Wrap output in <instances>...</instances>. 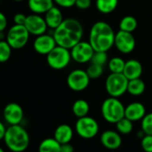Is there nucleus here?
I'll return each mask as SVG.
<instances>
[{
	"mask_svg": "<svg viewBox=\"0 0 152 152\" xmlns=\"http://www.w3.org/2000/svg\"><path fill=\"white\" fill-rule=\"evenodd\" d=\"M133 122H132L131 120H129L128 118H126L125 116L122 119H120L116 124V130L120 134L123 135H127L129 133L132 132V129H133Z\"/></svg>",
	"mask_w": 152,
	"mask_h": 152,
	"instance_id": "obj_27",
	"label": "nucleus"
},
{
	"mask_svg": "<svg viewBox=\"0 0 152 152\" xmlns=\"http://www.w3.org/2000/svg\"><path fill=\"white\" fill-rule=\"evenodd\" d=\"M91 0H76L74 7L80 10H87L91 7Z\"/></svg>",
	"mask_w": 152,
	"mask_h": 152,
	"instance_id": "obj_33",
	"label": "nucleus"
},
{
	"mask_svg": "<svg viewBox=\"0 0 152 152\" xmlns=\"http://www.w3.org/2000/svg\"><path fill=\"white\" fill-rule=\"evenodd\" d=\"M7 24H8V22H7V18L6 15L2 12H0V32L5 31V30L7 27Z\"/></svg>",
	"mask_w": 152,
	"mask_h": 152,
	"instance_id": "obj_36",
	"label": "nucleus"
},
{
	"mask_svg": "<svg viewBox=\"0 0 152 152\" xmlns=\"http://www.w3.org/2000/svg\"><path fill=\"white\" fill-rule=\"evenodd\" d=\"M115 32L106 22L99 21L95 23L90 31L89 42L95 51L107 52L115 46Z\"/></svg>",
	"mask_w": 152,
	"mask_h": 152,
	"instance_id": "obj_2",
	"label": "nucleus"
},
{
	"mask_svg": "<svg viewBox=\"0 0 152 152\" xmlns=\"http://www.w3.org/2000/svg\"><path fill=\"white\" fill-rule=\"evenodd\" d=\"M99 130V126L96 119L86 115L78 118L75 123V132L83 139H92L95 137Z\"/></svg>",
	"mask_w": 152,
	"mask_h": 152,
	"instance_id": "obj_8",
	"label": "nucleus"
},
{
	"mask_svg": "<svg viewBox=\"0 0 152 152\" xmlns=\"http://www.w3.org/2000/svg\"><path fill=\"white\" fill-rule=\"evenodd\" d=\"M118 6V0H96L97 10L104 15L113 13Z\"/></svg>",
	"mask_w": 152,
	"mask_h": 152,
	"instance_id": "obj_23",
	"label": "nucleus"
},
{
	"mask_svg": "<svg viewBox=\"0 0 152 152\" xmlns=\"http://www.w3.org/2000/svg\"><path fill=\"white\" fill-rule=\"evenodd\" d=\"M136 46V40L132 32L118 31L115 37V47L116 49L124 55L132 53Z\"/></svg>",
	"mask_w": 152,
	"mask_h": 152,
	"instance_id": "obj_11",
	"label": "nucleus"
},
{
	"mask_svg": "<svg viewBox=\"0 0 152 152\" xmlns=\"http://www.w3.org/2000/svg\"><path fill=\"white\" fill-rule=\"evenodd\" d=\"M140 146L145 152H152V135L145 134L141 138Z\"/></svg>",
	"mask_w": 152,
	"mask_h": 152,
	"instance_id": "obj_32",
	"label": "nucleus"
},
{
	"mask_svg": "<svg viewBox=\"0 0 152 152\" xmlns=\"http://www.w3.org/2000/svg\"><path fill=\"white\" fill-rule=\"evenodd\" d=\"M142 64L137 59H130L125 62L124 69L123 73L125 75V77L128 80L140 78L142 74Z\"/></svg>",
	"mask_w": 152,
	"mask_h": 152,
	"instance_id": "obj_17",
	"label": "nucleus"
},
{
	"mask_svg": "<svg viewBox=\"0 0 152 152\" xmlns=\"http://www.w3.org/2000/svg\"><path fill=\"white\" fill-rule=\"evenodd\" d=\"M3 116L6 122L10 125L20 124L23 119V109L19 104L11 102L5 107Z\"/></svg>",
	"mask_w": 152,
	"mask_h": 152,
	"instance_id": "obj_14",
	"label": "nucleus"
},
{
	"mask_svg": "<svg viewBox=\"0 0 152 152\" xmlns=\"http://www.w3.org/2000/svg\"><path fill=\"white\" fill-rule=\"evenodd\" d=\"M146 90V84L143 80L140 78L129 80L128 87H127V92L134 97L140 96L144 93Z\"/></svg>",
	"mask_w": 152,
	"mask_h": 152,
	"instance_id": "obj_21",
	"label": "nucleus"
},
{
	"mask_svg": "<svg viewBox=\"0 0 152 152\" xmlns=\"http://www.w3.org/2000/svg\"><path fill=\"white\" fill-rule=\"evenodd\" d=\"M12 50V47L6 39L0 40V63H6L10 59Z\"/></svg>",
	"mask_w": 152,
	"mask_h": 152,
	"instance_id": "obj_28",
	"label": "nucleus"
},
{
	"mask_svg": "<svg viewBox=\"0 0 152 152\" xmlns=\"http://www.w3.org/2000/svg\"><path fill=\"white\" fill-rule=\"evenodd\" d=\"M125 62L122 57L120 56H114L110 58L107 62V66L110 71V72L114 73H120L124 72Z\"/></svg>",
	"mask_w": 152,
	"mask_h": 152,
	"instance_id": "obj_26",
	"label": "nucleus"
},
{
	"mask_svg": "<svg viewBox=\"0 0 152 152\" xmlns=\"http://www.w3.org/2000/svg\"><path fill=\"white\" fill-rule=\"evenodd\" d=\"M30 32L24 25L14 24L6 34V40L13 49H21L24 48L30 39Z\"/></svg>",
	"mask_w": 152,
	"mask_h": 152,
	"instance_id": "obj_7",
	"label": "nucleus"
},
{
	"mask_svg": "<svg viewBox=\"0 0 152 152\" xmlns=\"http://www.w3.org/2000/svg\"><path fill=\"white\" fill-rule=\"evenodd\" d=\"M91 78L86 72L83 69L72 70L67 76L66 83L70 90L80 92L86 90L90 85Z\"/></svg>",
	"mask_w": 152,
	"mask_h": 152,
	"instance_id": "obj_9",
	"label": "nucleus"
},
{
	"mask_svg": "<svg viewBox=\"0 0 152 152\" xmlns=\"http://www.w3.org/2000/svg\"><path fill=\"white\" fill-rule=\"evenodd\" d=\"M73 137V131L72 128L66 124H63L58 125L54 132V138L60 143H68L71 142Z\"/></svg>",
	"mask_w": 152,
	"mask_h": 152,
	"instance_id": "obj_20",
	"label": "nucleus"
},
{
	"mask_svg": "<svg viewBox=\"0 0 152 152\" xmlns=\"http://www.w3.org/2000/svg\"><path fill=\"white\" fill-rule=\"evenodd\" d=\"M146 115V107L140 102H132L125 107L124 116L132 122L141 121Z\"/></svg>",
	"mask_w": 152,
	"mask_h": 152,
	"instance_id": "obj_16",
	"label": "nucleus"
},
{
	"mask_svg": "<svg viewBox=\"0 0 152 152\" xmlns=\"http://www.w3.org/2000/svg\"><path fill=\"white\" fill-rule=\"evenodd\" d=\"M100 142L106 148L115 150L121 147L122 137L118 132L113 130H107L102 132L100 136Z\"/></svg>",
	"mask_w": 152,
	"mask_h": 152,
	"instance_id": "obj_15",
	"label": "nucleus"
},
{
	"mask_svg": "<svg viewBox=\"0 0 152 152\" xmlns=\"http://www.w3.org/2000/svg\"><path fill=\"white\" fill-rule=\"evenodd\" d=\"M6 132H7V128H6L5 124H4L1 121H0V140H4Z\"/></svg>",
	"mask_w": 152,
	"mask_h": 152,
	"instance_id": "obj_38",
	"label": "nucleus"
},
{
	"mask_svg": "<svg viewBox=\"0 0 152 152\" xmlns=\"http://www.w3.org/2000/svg\"><path fill=\"white\" fill-rule=\"evenodd\" d=\"M76 0H54L56 5L63 8H70L74 7Z\"/></svg>",
	"mask_w": 152,
	"mask_h": 152,
	"instance_id": "obj_34",
	"label": "nucleus"
},
{
	"mask_svg": "<svg viewBox=\"0 0 152 152\" xmlns=\"http://www.w3.org/2000/svg\"><path fill=\"white\" fill-rule=\"evenodd\" d=\"M140 127L145 134L152 135V113H148L144 115L141 119Z\"/></svg>",
	"mask_w": 152,
	"mask_h": 152,
	"instance_id": "obj_30",
	"label": "nucleus"
},
{
	"mask_svg": "<svg viewBox=\"0 0 152 152\" xmlns=\"http://www.w3.org/2000/svg\"><path fill=\"white\" fill-rule=\"evenodd\" d=\"M61 144L55 138L43 140L39 146V152H60Z\"/></svg>",
	"mask_w": 152,
	"mask_h": 152,
	"instance_id": "obj_24",
	"label": "nucleus"
},
{
	"mask_svg": "<svg viewBox=\"0 0 152 152\" xmlns=\"http://www.w3.org/2000/svg\"><path fill=\"white\" fill-rule=\"evenodd\" d=\"M56 39L52 35L47 32L37 36L33 41V48L36 53L43 56H47L50 51H52L56 46Z\"/></svg>",
	"mask_w": 152,
	"mask_h": 152,
	"instance_id": "obj_13",
	"label": "nucleus"
},
{
	"mask_svg": "<svg viewBox=\"0 0 152 152\" xmlns=\"http://www.w3.org/2000/svg\"><path fill=\"white\" fill-rule=\"evenodd\" d=\"M71 60V50L58 45L47 55L48 65L54 70H63L66 68Z\"/></svg>",
	"mask_w": 152,
	"mask_h": 152,
	"instance_id": "obj_6",
	"label": "nucleus"
},
{
	"mask_svg": "<svg viewBox=\"0 0 152 152\" xmlns=\"http://www.w3.org/2000/svg\"><path fill=\"white\" fill-rule=\"evenodd\" d=\"M24 26L26 27V29L28 30L31 35L36 37L46 33L48 29L44 16L33 13L27 15Z\"/></svg>",
	"mask_w": 152,
	"mask_h": 152,
	"instance_id": "obj_12",
	"label": "nucleus"
},
{
	"mask_svg": "<svg viewBox=\"0 0 152 152\" xmlns=\"http://www.w3.org/2000/svg\"><path fill=\"white\" fill-rule=\"evenodd\" d=\"M86 72H87V73L89 75V77L91 78V80H95V79L99 78L100 76L103 74V72H104V66L97 64L91 63L90 65L87 67Z\"/></svg>",
	"mask_w": 152,
	"mask_h": 152,
	"instance_id": "obj_29",
	"label": "nucleus"
},
{
	"mask_svg": "<svg viewBox=\"0 0 152 152\" xmlns=\"http://www.w3.org/2000/svg\"><path fill=\"white\" fill-rule=\"evenodd\" d=\"M128 83L129 80L123 72H110L105 82V89L110 97L120 98L127 92Z\"/></svg>",
	"mask_w": 152,
	"mask_h": 152,
	"instance_id": "obj_5",
	"label": "nucleus"
},
{
	"mask_svg": "<svg viewBox=\"0 0 152 152\" xmlns=\"http://www.w3.org/2000/svg\"><path fill=\"white\" fill-rule=\"evenodd\" d=\"M44 18L48 27L53 31L56 29L64 20L61 9L55 6L44 15Z\"/></svg>",
	"mask_w": 152,
	"mask_h": 152,
	"instance_id": "obj_18",
	"label": "nucleus"
},
{
	"mask_svg": "<svg viewBox=\"0 0 152 152\" xmlns=\"http://www.w3.org/2000/svg\"><path fill=\"white\" fill-rule=\"evenodd\" d=\"M26 18H27L26 15H24L23 13H17L14 16V23H15V24L24 25V23L26 22Z\"/></svg>",
	"mask_w": 152,
	"mask_h": 152,
	"instance_id": "obj_35",
	"label": "nucleus"
},
{
	"mask_svg": "<svg viewBox=\"0 0 152 152\" xmlns=\"http://www.w3.org/2000/svg\"><path fill=\"white\" fill-rule=\"evenodd\" d=\"M138 27V21L132 15H125L119 23V30L128 32H133Z\"/></svg>",
	"mask_w": 152,
	"mask_h": 152,
	"instance_id": "obj_25",
	"label": "nucleus"
},
{
	"mask_svg": "<svg viewBox=\"0 0 152 152\" xmlns=\"http://www.w3.org/2000/svg\"><path fill=\"white\" fill-rule=\"evenodd\" d=\"M60 152H74V148L70 142L64 143V144H61Z\"/></svg>",
	"mask_w": 152,
	"mask_h": 152,
	"instance_id": "obj_37",
	"label": "nucleus"
},
{
	"mask_svg": "<svg viewBox=\"0 0 152 152\" xmlns=\"http://www.w3.org/2000/svg\"><path fill=\"white\" fill-rule=\"evenodd\" d=\"M14 1H15V2H22V1H23V0H14Z\"/></svg>",
	"mask_w": 152,
	"mask_h": 152,
	"instance_id": "obj_40",
	"label": "nucleus"
},
{
	"mask_svg": "<svg viewBox=\"0 0 152 152\" xmlns=\"http://www.w3.org/2000/svg\"><path fill=\"white\" fill-rule=\"evenodd\" d=\"M54 0H28V7L31 13L45 15L54 7Z\"/></svg>",
	"mask_w": 152,
	"mask_h": 152,
	"instance_id": "obj_19",
	"label": "nucleus"
},
{
	"mask_svg": "<svg viewBox=\"0 0 152 152\" xmlns=\"http://www.w3.org/2000/svg\"><path fill=\"white\" fill-rule=\"evenodd\" d=\"M107 62H108V56H107V53L104 51H95L91 61V63L103 65V66Z\"/></svg>",
	"mask_w": 152,
	"mask_h": 152,
	"instance_id": "obj_31",
	"label": "nucleus"
},
{
	"mask_svg": "<svg viewBox=\"0 0 152 152\" xmlns=\"http://www.w3.org/2000/svg\"><path fill=\"white\" fill-rule=\"evenodd\" d=\"M72 59L78 64L91 63V58L94 55V48L89 41L81 40L71 49Z\"/></svg>",
	"mask_w": 152,
	"mask_h": 152,
	"instance_id": "obj_10",
	"label": "nucleus"
},
{
	"mask_svg": "<svg viewBox=\"0 0 152 152\" xmlns=\"http://www.w3.org/2000/svg\"><path fill=\"white\" fill-rule=\"evenodd\" d=\"M72 114L77 118L86 116L88 115L90 112V105L88 101L85 99H77L72 104Z\"/></svg>",
	"mask_w": 152,
	"mask_h": 152,
	"instance_id": "obj_22",
	"label": "nucleus"
},
{
	"mask_svg": "<svg viewBox=\"0 0 152 152\" xmlns=\"http://www.w3.org/2000/svg\"><path fill=\"white\" fill-rule=\"evenodd\" d=\"M0 152H5L4 148H1V147H0Z\"/></svg>",
	"mask_w": 152,
	"mask_h": 152,
	"instance_id": "obj_39",
	"label": "nucleus"
},
{
	"mask_svg": "<svg viewBox=\"0 0 152 152\" xmlns=\"http://www.w3.org/2000/svg\"><path fill=\"white\" fill-rule=\"evenodd\" d=\"M125 107L118 98L110 97L106 99L101 105V115L105 121L110 124H116L124 117Z\"/></svg>",
	"mask_w": 152,
	"mask_h": 152,
	"instance_id": "obj_4",
	"label": "nucleus"
},
{
	"mask_svg": "<svg viewBox=\"0 0 152 152\" xmlns=\"http://www.w3.org/2000/svg\"><path fill=\"white\" fill-rule=\"evenodd\" d=\"M53 36L58 46L71 49L83 39V24L75 18H66L53 31Z\"/></svg>",
	"mask_w": 152,
	"mask_h": 152,
	"instance_id": "obj_1",
	"label": "nucleus"
},
{
	"mask_svg": "<svg viewBox=\"0 0 152 152\" xmlns=\"http://www.w3.org/2000/svg\"><path fill=\"white\" fill-rule=\"evenodd\" d=\"M7 147L13 152H23L30 144V135L20 124L10 125L7 128L4 137Z\"/></svg>",
	"mask_w": 152,
	"mask_h": 152,
	"instance_id": "obj_3",
	"label": "nucleus"
}]
</instances>
